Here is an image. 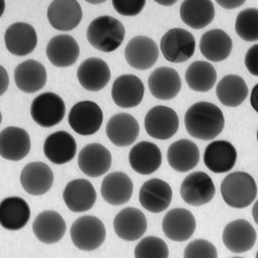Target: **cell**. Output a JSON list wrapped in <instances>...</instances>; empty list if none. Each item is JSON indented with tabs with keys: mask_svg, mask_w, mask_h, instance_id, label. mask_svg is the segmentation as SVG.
<instances>
[{
	"mask_svg": "<svg viewBox=\"0 0 258 258\" xmlns=\"http://www.w3.org/2000/svg\"><path fill=\"white\" fill-rule=\"evenodd\" d=\"M187 133L199 140H213L223 131L225 118L222 110L214 103L199 102L191 106L184 116Z\"/></svg>",
	"mask_w": 258,
	"mask_h": 258,
	"instance_id": "1",
	"label": "cell"
},
{
	"mask_svg": "<svg viewBox=\"0 0 258 258\" xmlns=\"http://www.w3.org/2000/svg\"><path fill=\"white\" fill-rule=\"evenodd\" d=\"M122 23L115 18L103 15L94 19L87 30L88 41L95 49L103 52L116 50L125 38Z\"/></svg>",
	"mask_w": 258,
	"mask_h": 258,
	"instance_id": "2",
	"label": "cell"
},
{
	"mask_svg": "<svg viewBox=\"0 0 258 258\" xmlns=\"http://www.w3.org/2000/svg\"><path fill=\"white\" fill-rule=\"evenodd\" d=\"M220 190L225 203L237 209L249 207L257 195L254 179L245 172H234L227 175L221 183Z\"/></svg>",
	"mask_w": 258,
	"mask_h": 258,
	"instance_id": "3",
	"label": "cell"
},
{
	"mask_svg": "<svg viewBox=\"0 0 258 258\" xmlns=\"http://www.w3.org/2000/svg\"><path fill=\"white\" fill-rule=\"evenodd\" d=\"M106 229L100 219L92 215L79 218L72 225L70 235L73 244L83 251H93L103 245Z\"/></svg>",
	"mask_w": 258,
	"mask_h": 258,
	"instance_id": "4",
	"label": "cell"
},
{
	"mask_svg": "<svg viewBox=\"0 0 258 258\" xmlns=\"http://www.w3.org/2000/svg\"><path fill=\"white\" fill-rule=\"evenodd\" d=\"M161 50L168 61L176 64L183 63L194 55L196 40L187 30L171 29L161 38Z\"/></svg>",
	"mask_w": 258,
	"mask_h": 258,
	"instance_id": "5",
	"label": "cell"
},
{
	"mask_svg": "<svg viewBox=\"0 0 258 258\" xmlns=\"http://www.w3.org/2000/svg\"><path fill=\"white\" fill-rule=\"evenodd\" d=\"M66 110V104L61 97L53 92H45L34 99L30 114L40 126L49 128L61 122Z\"/></svg>",
	"mask_w": 258,
	"mask_h": 258,
	"instance_id": "6",
	"label": "cell"
},
{
	"mask_svg": "<svg viewBox=\"0 0 258 258\" xmlns=\"http://www.w3.org/2000/svg\"><path fill=\"white\" fill-rule=\"evenodd\" d=\"M103 121V114L97 103L82 101L76 103L69 114V123L72 129L83 136L96 134Z\"/></svg>",
	"mask_w": 258,
	"mask_h": 258,
	"instance_id": "7",
	"label": "cell"
},
{
	"mask_svg": "<svg viewBox=\"0 0 258 258\" xmlns=\"http://www.w3.org/2000/svg\"><path fill=\"white\" fill-rule=\"evenodd\" d=\"M180 121L174 110L165 106H156L145 118V129L153 139L168 140L176 135Z\"/></svg>",
	"mask_w": 258,
	"mask_h": 258,
	"instance_id": "8",
	"label": "cell"
},
{
	"mask_svg": "<svg viewBox=\"0 0 258 258\" xmlns=\"http://www.w3.org/2000/svg\"><path fill=\"white\" fill-rule=\"evenodd\" d=\"M180 196L186 204L193 207L203 206L215 197L213 180L205 172L198 171L188 175L182 182Z\"/></svg>",
	"mask_w": 258,
	"mask_h": 258,
	"instance_id": "9",
	"label": "cell"
},
{
	"mask_svg": "<svg viewBox=\"0 0 258 258\" xmlns=\"http://www.w3.org/2000/svg\"><path fill=\"white\" fill-rule=\"evenodd\" d=\"M158 57L159 49L157 43L149 37L137 36L125 46V60L135 70H150L157 63Z\"/></svg>",
	"mask_w": 258,
	"mask_h": 258,
	"instance_id": "10",
	"label": "cell"
},
{
	"mask_svg": "<svg viewBox=\"0 0 258 258\" xmlns=\"http://www.w3.org/2000/svg\"><path fill=\"white\" fill-rule=\"evenodd\" d=\"M82 17V8L77 0H53L47 11L51 26L60 31L77 28Z\"/></svg>",
	"mask_w": 258,
	"mask_h": 258,
	"instance_id": "11",
	"label": "cell"
},
{
	"mask_svg": "<svg viewBox=\"0 0 258 258\" xmlns=\"http://www.w3.org/2000/svg\"><path fill=\"white\" fill-rule=\"evenodd\" d=\"M197 229L194 215L184 208H174L165 215L162 230L168 239L177 242L187 241Z\"/></svg>",
	"mask_w": 258,
	"mask_h": 258,
	"instance_id": "12",
	"label": "cell"
},
{
	"mask_svg": "<svg viewBox=\"0 0 258 258\" xmlns=\"http://www.w3.org/2000/svg\"><path fill=\"white\" fill-rule=\"evenodd\" d=\"M145 86L142 80L131 74L120 76L113 84V101L121 108H133L142 103Z\"/></svg>",
	"mask_w": 258,
	"mask_h": 258,
	"instance_id": "13",
	"label": "cell"
},
{
	"mask_svg": "<svg viewBox=\"0 0 258 258\" xmlns=\"http://www.w3.org/2000/svg\"><path fill=\"white\" fill-rule=\"evenodd\" d=\"M112 157L103 145L92 143L84 146L78 156L79 168L89 177H99L108 172Z\"/></svg>",
	"mask_w": 258,
	"mask_h": 258,
	"instance_id": "14",
	"label": "cell"
},
{
	"mask_svg": "<svg viewBox=\"0 0 258 258\" xmlns=\"http://www.w3.org/2000/svg\"><path fill=\"white\" fill-rule=\"evenodd\" d=\"M172 190L167 182L154 178L142 186L139 192V202L142 208L152 213L164 212L170 205Z\"/></svg>",
	"mask_w": 258,
	"mask_h": 258,
	"instance_id": "15",
	"label": "cell"
},
{
	"mask_svg": "<svg viewBox=\"0 0 258 258\" xmlns=\"http://www.w3.org/2000/svg\"><path fill=\"white\" fill-rule=\"evenodd\" d=\"M256 233L245 219H237L226 225L223 233L225 246L234 253H242L254 246Z\"/></svg>",
	"mask_w": 258,
	"mask_h": 258,
	"instance_id": "16",
	"label": "cell"
},
{
	"mask_svg": "<svg viewBox=\"0 0 258 258\" xmlns=\"http://www.w3.org/2000/svg\"><path fill=\"white\" fill-rule=\"evenodd\" d=\"M114 230L118 238L135 241L142 238L147 230V219L144 213L135 208L122 210L114 219Z\"/></svg>",
	"mask_w": 258,
	"mask_h": 258,
	"instance_id": "17",
	"label": "cell"
},
{
	"mask_svg": "<svg viewBox=\"0 0 258 258\" xmlns=\"http://www.w3.org/2000/svg\"><path fill=\"white\" fill-rule=\"evenodd\" d=\"M5 45L12 54L18 56H27L34 52L38 44V36L31 25L15 23L7 29Z\"/></svg>",
	"mask_w": 258,
	"mask_h": 258,
	"instance_id": "18",
	"label": "cell"
},
{
	"mask_svg": "<svg viewBox=\"0 0 258 258\" xmlns=\"http://www.w3.org/2000/svg\"><path fill=\"white\" fill-rule=\"evenodd\" d=\"M148 86L152 96L156 99L170 100L180 93L181 79L177 71L172 68H157L149 77Z\"/></svg>",
	"mask_w": 258,
	"mask_h": 258,
	"instance_id": "19",
	"label": "cell"
},
{
	"mask_svg": "<svg viewBox=\"0 0 258 258\" xmlns=\"http://www.w3.org/2000/svg\"><path fill=\"white\" fill-rule=\"evenodd\" d=\"M53 179L50 167L40 161L30 163L21 172V184L26 192L32 196L48 192L52 187Z\"/></svg>",
	"mask_w": 258,
	"mask_h": 258,
	"instance_id": "20",
	"label": "cell"
},
{
	"mask_svg": "<svg viewBox=\"0 0 258 258\" xmlns=\"http://www.w3.org/2000/svg\"><path fill=\"white\" fill-rule=\"evenodd\" d=\"M140 126L135 117L126 113L114 114L109 120L106 133L114 146L127 147L133 144L139 135Z\"/></svg>",
	"mask_w": 258,
	"mask_h": 258,
	"instance_id": "21",
	"label": "cell"
},
{
	"mask_svg": "<svg viewBox=\"0 0 258 258\" xmlns=\"http://www.w3.org/2000/svg\"><path fill=\"white\" fill-rule=\"evenodd\" d=\"M31 143L29 134L22 128L9 126L0 134V154L4 159L18 161L30 153Z\"/></svg>",
	"mask_w": 258,
	"mask_h": 258,
	"instance_id": "22",
	"label": "cell"
},
{
	"mask_svg": "<svg viewBox=\"0 0 258 258\" xmlns=\"http://www.w3.org/2000/svg\"><path fill=\"white\" fill-rule=\"evenodd\" d=\"M77 78L84 89L89 92H99L110 81V68L103 59L90 57L79 66Z\"/></svg>",
	"mask_w": 258,
	"mask_h": 258,
	"instance_id": "23",
	"label": "cell"
},
{
	"mask_svg": "<svg viewBox=\"0 0 258 258\" xmlns=\"http://www.w3.org/2000/svg\"><path fill=\"white\" fill-rule=\"evenodd\" d=\"M66 206L75 213L88 212L93 208L97 194L91 182L77 179L68 183L63 192Z\"/></svg>",
	"mask_w": 258,
	"mask_h": 258,
	"instance_id": "24",
	"label": "cell"
},
{
	"mask_svg": "<svg viewBox=\"0 0 258 258\" xmlns=\"http://www.w3.org/2000/svg\"><path fill=\"white\" fill-rule=\"evenodd\" d=\"M237 157L236 149L230 142L215 141L207 146L204 161L210 171L215 173H225L234 168Z\"/></svg>",
	"mask_w": 258,
	"mask_h": 258,
	"instance_id": "25",
	"label": "cell"
},
{
	"mask_svg": "<svg viewBox=\"0 0 258 258\" xmlns=\"http://www.w3.org/2000/svg\"><path fill=\"white\" fill-rule=\"evenodd\" d=\"M129 161L135 172L141 175H150L161 167L162 154L157 145L144 141L131 149Z\"/></svg>",
	"mask_w": 258,
	"mask_h": 258,
	"instance_id": "26",
	"label": "cell"
},
{
	"mask_svg": "<svg viewBox=\"0 0 258 258\" xmlns=\"http://www.w3.org/2000/svg\"><path fill=\"white\" fill-rule=\"evenodd\" d=\"M46 56L55 67H70L78 60L80 47L72 36L60 34L51 38L47 44Z\"/></svg>",
	"mask_w": 258,
	"mask_h": 258,
	"instance_id": "27",
	"label": "cell"
},
{
	"mask_svg": "<svg viewBox=\"0 0 258 258\" xmlns=\"http://www.w3.org/2000/svg\"><path fill=\"white\" fill-rule=\"evenodd\" d=\"M15 84L19 90L32 94L45 87L47 72L45 66L38 60H26L16 67L14 73Z\"/></svg>",
	"mask_w": 258,
	"mask_h": 258,
	"instance_id": "28",
	"label": "cell"
},
{
	"mask_svg": "<svg viewBox=\"0 0 258 258\" xmlns=\"http://www.w3.org/2000/svg\"><path fill=\"white\" fill-rule=\"evenodd\" d=\"M133 190V182L127 175L122 172H114L103 179L101 195L107 204L121 206L129 202Z\"/></svg>",
	"mask_w": 258,
	"mask_h": 258,
	"instance_id": "29",
	"label": "cell"
},
{
	"mask_svg": "<svg viewBox=\"0 0 258 258\" xmlns=\"http://www.w3.org/2000/svg\"><path fill=\"white\" fill-rule=\"evenodd\" d=\"M77 145L75 139L66 131H57L49 135L44 143L45 157L55 165H64L75 157Z\"/></svg>",
	"mask_w": 258,
	"mask_h": 258,
	"instance_id": "30",
	"label": "cell"
},
{
	"mask_svg": "<svg viewBox=\"0 0 258 258\" xmlns=\"http://www.w3.org/2000/svg\"><path fill=\"white\" fill-rule=\"evenodd\" d=\"M36 238L45 244H54L64 237L66 223L58 212L45 211L36 217L33 223Z\"/></svg>",
	"mask_w": 258,
	"mask_h": 258,
	"instance_id": "31",
	"label": "cell"
},
{
	"mask_svg": "<svg viewBox=\"0 0 258 258\" xmlns=\"http://www.w3.org/2000/svg\"><path fill=\"white\" fill-rule=\"evenodd\" d=\"M200 150L196 143L180 139L172 143L167 152V160L176 172H187L196 168L200 161Z\"/></svg>",
	"mask_w": 258,
	"mask_h": 258,
	"instance_id": "32",
	"label": "cell"
},
{
	"mask_svg": "<svg viewBox=\"0 0 258 258\" xmlns=\"http://www.w3.org/2000/svg\"><path fill=\"white\" fill-rule=\"evenodd\" d=\"M232 49L233 42L230 36L219 29L207 31L200 39V52L210 61H223L228 58Z\"/></svg>",
	"mask_w": 258,
	"mask_h": 258,
	"instance_id": "33",
	"label": "cell"
},
{
	"mask_svg": "<svg viewBox=\"0 0 258 258\" xmlns=\"http://www.w3.org/2000/svg\"><path fill=\"white\" fill-rule=\"evenodd\" d=\"M180 15L189 27L200 30L214 20L215 7L211 0H184L180 5Z\"/></svg>",
	"mask_w": 258,
	"mask_h": 258,
	"instance_id": "34",
	"label": "cell"
},
{
	"mask_svg": "<svg viewBox=\"0 0 258 258\" xmlns=\"http://www.w3.org/2000/svg\"><path fill=\"white\" fill-rule=\"evenodd\" d=\"M30 219L28 204L20 197H8L0 204V223L4 229L19 230L23 229Z\"/></svg>",
	"mask_w": 258,
	"mask_h": 258,
	"instance_id": "35",
	"label": "cell"
},
{
	"mask_svg": "<svg viewBox=\"0 0 258 258\" xmlns=\"http://www.w3.org/2000/svg\"><path fill=\"white\" fill-rule=\"evenodd\" d=\"M249 94L246 83L239 76L223 77L216 87V95L222 104L226 107H238L245 101Z\"/></svg>",
	"mask_w": 258,
	"mask_h": 258,
	"instance_id": "36",
	"label": "cell"
},
{
	"mask_svg": "<svg viewBox=\"0 0 258 258\" xmlns=\"http://www.w3.org/2000/svg\"><path fill=\"white\" fill-rule=\"evenodd\" d=\"M185 81L190 89L195 92H209L217 81V73L209 62L197 60L186 70Z\"/></svg>",
	"mask_w": 258,
	"mask_h": 258,
	"instance_id": "37",
	"label": "cell"
},
{
	"mask_svg": "<svg viewBox=\"0 0 258 258\" xmlns=\"http://www.w3.org/2000/svg\"><path fill=\"white\" fill-rule=\"evenodd\" d=\"M235 31L241 39L248 42L258 41V9L247 8L236 19Z\"/></svg>",
	"mask_w": 258,
	"mask_h": 258,
	"instance_id": "38",
	"label": "cell"
},
{
	"mask_svg": "<svg viewBox=\"0 0 258 258\" xmlns=\"http://www.w3.org/2000/svg\"><path fill=\"white\" fill-rule=\"evenodd\" d=\"M169 255L168 245L161 238L149 236L138 244L135 250L137 258H167Z\"/></svg>",
	"mask_w": 258,
	"mask_h": 258,
	"instance_id": "39",
	"label": "cell"
},
{
	"mask_svg": "<svg viewBox=\"0 0 258 258\" xmlns=\"http://www.w3.org/2000/svg\"><path fill=\"white\" fill-rule=\"evenodd\" d=\"M185 258H216L217 249L213 244L204 239H197L186 246L183 252Z\"/></svg>",
	"mask_w": 258,
	"mask_h": 258,
	"instance_id": "40",
	"label": "cell"
},
{
	"mask_svg": "<svg viewBox=\"0 0 258 258\" xmlns=\"http://www.w3.org/2000/svg\"><path fill=\"white\" fill-rule=\"evenodd\" d=\"M146 0H112L113 8L119 15L134 17L139 15L146 6Z\"/></svg>",
	"mask_w": 258,
	"mask_h": 258,
	"instance_id": "41",
	"label": "cell"
},
{
	"mask_svg": "<svg viewBox=\"0 0 258 258\" xmlns=\"http://www.w3.org/2000/svg\"><path fill=\"white\" fill-rule=\"evenodd\" d=\"M247 70L255 77H258V44L252 45L247 51L245 56Z\"/></svg>",
	"mask_w": 258,
	"mask_h": 258,
	"instance_id": "42",
	"label": "cell"
},
{
	"mask_svg": "<svg viewBox=\"0 0 258 258\" xmlns=\"http://www.w3.org/2000/svg\"><path fill=\"white\" fill-rule=\"evenodd\" d=\"M246 0H215L219 6L226 10H234L240 8Z\"/></svg>",
	"mask_w": 258,
	"mask_h": 258,
	"instance_id": "43",
	"label": "cell"
},
{
	"mask_svg": "<svg viewBox=\"0 0 258 258\" xmlns=\"http://www.w3.org/2000/svg\"><path fill=\"white\" fill-rule=\"evenodd\" d=\"M250 103L253 110L258 113V84L252 88L251 92Z\"/></svg>",
	"mask_w": 258,
	"mask_h": 258,
	"instance_id": "44",
	"label": "cell"
},
{
	"mask_svg": "<svg viewBox=\"0 0 258 258\" xmlns=\"http://www.w3.org/2000/svg\"><path fill=\"white\" fill-rule=\"evenodd\" d=\"M8 84H9V79H8V73L6 70H4V67L1 66V95L6 92Z\"/></svg>",
	"mask_w": 258,
	"mask_h": 258,
	"instance_id": "45",
	"label": "cell"
},
{
	"mask_svg": "<svg viewBox=\"0 0 258 258\" xmlns=\"http://www.w3.org/2000/svg\"><path fill=\"white\" fill-rule=\"evenodd\" d=\"M157 4H160L161 6L170 7L174 5L178 0H154Z\"/></svg>",
	"mask_w": 258,
	"mask_h": 258,
	"instance_id": "46",
	"label": "cell"
},
{
	"mask_svg": "<svg viewBox=\"0 0 258 258\" xmlns=\"http://www.w3.org/2000/svg\"><path fill=\"white\" fill-rule=\"evenodd\" d=\"M252 217H253V220L258 225V200H256V202L253 205V208H252Z\"/></svg>",
	"mask_w": 258,
	"mask_h": 258,
	"instance_id": "47",
	"label": "cell"
},
{
	"mask_svg": "<svg viewBox=\"0 0 258 258\" xmlns=\"http://www.w3.org/2000/svg\"><path fill=\"white\" fill-rule=\"evenodd\" d=\"M88 4H94V5H97V4H103L106 2L107 0H85Z\"/></svg>",
	"mask_w": 258,
	"mask_h": 258,
	"instance_id": "48",
	"label": "cell"
},
{
	"mask_svg": "<svg viewBox=\"0 0 258 258\" xmlns=\"http://www.w3.org/2000/svg\"><path fill=\"white\" fill-rule=\"evenodd\" d=\"M256 257L258 258V251H257V252H256Z\"/></svg>",
	"mask_w": 258,
	"mask_h": 258,
	"instance_id": "49",
	"label": "cell"
},
{
	"mask_svg": "<svg viewBox=\"0 0 258 258\" xmlns=\"http://www.w3.org/2000/svg\"><path fill=\"white\" fill-rule=\"evenodd\" d=\"M256 138H257V142H258V131H257V134H256Z\"/></svg>",
	"mask_w": 258,
	"mask_h": 258,
	"instance_id": "50",
	"label": "cell"
}]
</instances>
